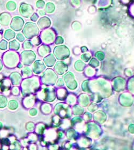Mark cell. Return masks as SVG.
<instances>
[{
  "label": "cell",
  "instance_id": "cell-5",
  "mask_svg": "<svg viewBox=\"0 0 134 150\" xmlns=\"http://www.w3.org/2000/svg\"><path fill=\"white\" fill-rule=\"evenodd\" d=\"M57 76L53 70L48 69L46 70L41 77V82L47 86L53 85L56 81Z\"/></svg>",
  "mask_w": 134,
  "mask_h": 150
},
{
  "label": "cell",
  "instance_id": "cell-9",
  "mask_svg": "<svg viewBox=\"0 0 134 150\" xmlns=\"http://www.w3.org/2000/svg\"><path fill=\"white\" fill-rule=\"evenodd\" d=\"M24 25V21L23 18L19 16H16L12 18L10 23L11 29L15 31H20Z\"/></svg>",
  "mask_w": 134,
  "mask_h": 150
},
{
  "label": "cell",
  "instance_id": "cell-6",
  "mask_svg": "<svg viewBox=\"0 0 134 150\" xmlns=\"http://www.w3.org/2000/svg\"><path fill=\"white\" fill-rule=\"evenodd\" d=\"M37 96L39 99L47 102H51L54 100V91L50 88H47L42 89L37 93Z\"/></svg>",
  "mask_w": 134,
  "mask_h": 150
},
{
  "label": "cell",
  "instance_id": "cell-2",
  "mask_svg": "<svg viewBox=\"0 0 134 150\" xmlns=\"http://www.w3.org/2000/svg\"><path fill=\"white\" fill-rule=\"evenodd\" d=\"M2 62L4 66L8 68H15L20 62V56L17 52L15 51H8L2 56Z\"/></svg>",
  "mask_w": 134,
  "mask_h": 150
},
{
  "label": "cell",
  "instance_id": "cell-38",
  "mask_svg": "<svg viewBox=\"0 0 134 150\" xmlns=\"http://www.w3.org/2000/svg\"><path fill=\"white\" fill-rule=\"evenodd\" d=\"M38 18H39V16H38V15L37 14L34 13L32 14V16L31 17V20L32 22H36V20H38Z\"/></svg>",
  "mask_w": 134,
  "mask_h": 150
},
{
  "label": "cell",
  "instance_id": "cell-1",
  "mask_svg": "<svg viewBox=\"0 0 134 150\" xmlns=\"http://www.w3.org/2000/svg\"><path fill=\"white\" fill-rule=\"evenodd\" d=\"M20 86L23 97L34 94L40 89V79L36 76L25 78L22 80Z\"/></svg>",
  "mask_w": 134,
  "mask_h": 150
},
{
  "label": "cell",
  "instance_id": "cell-40",
  "mask_svg": "<svg viewBox=\"0 0 134 150\" xmlns=\"http://www.w3.org/2000/svg\"><path fill=\"white\" fill-rule=\"evenodd\" d=\"M3 68V63L2 62V61L1 59H0V72L2 71Z\"/></svg>",
  "mask_w": 134,
  "mask_h": 150
},
{
  "label": "cell",
  "instance_id": "cell-26",
  "mask_svg": "<svg viewBox=\"0 0 134 150\" xmlns=\"http://www.w3.org/2000/svg\"><path fill=\"white\" fill-rule=\"evenodd\" d=\"M7 98L4 95H0V108H4L8 105Z\"/></svg>",
  "mask_w": 134,
  "mask_h": 150
},
{
  "label": "cell",
  "instance_id": "cell-3",
  "mask_svg": "<svg viewBox=\"0 0 134 150\" xmlns=\"http://www.w3.org/2000/svg\"><path fill=\"white\" fill-rule=\"evenodd\" d=\"M22 32L26 39L31 40L39 35L40 30L36 24L32 22H29L26 23Z\"/></svg>",
  "mask_w": 134,
  "mask_h": 150
},
{
  "label": "cell",
  "instance_id": "cell-45",
  "mask_svg": "<svg viewBox=\"0 0 134 150\" xmlns=\"http://www.w3.org/2000/svg\"><path fill=\"white\" fill-rule=\"evenodd\" d=\"M2 34L0 33V41L2 39Z\"/></svg>",
  "mask_w": 134,
  "mask_h": 150
},
{
  "label": "cell",
  "instance_id": "cell-27",
  "mask_svg": "<svg viewBox=\"0 0 134 150\" xmlns=\"http://www.w3.org/2000/svg\"><path fill=\"white\" fill-rule=\"evenodd\" d=\"M6 7L9 11H15V10L16 9V7H17V4L15 3V2L10 1H9L7 3Z\"/></svg>",
  "mask_w": 134,
  "mask_h": 150
},
{
  "label": "cell",
  "instance_id": "cell-13",
  "mask_svg": "<svg viewBox=\"0 0 134 150\" xmlns=\"http://www.w3.org/2000/svg\"><path fill=\"white\" fill-rule=\"evenodd\" d=\"M11 81L8 78H3L0 81V90L1 92L5 93L9 91L11 88Z\"/></svg>",
  "mask_w": 134,
  "mask_h": 150
},
{
  "label": "cell",
  "instance_id": "cell-12",
  "mask_svg": "<svg viewBox=\"0 0 134 150\" xmlns=\"http://www.w3.org/2000/svg\"><path fill=\"white\" fill-rule=\"evenodd\" d=\"M11 84L15 86H20L23 77L21 74L18 73L17 72H12L9 76V78Z\"/></svg>",
  "mask_w": 134,
  "mask_h": 150
},
{
  "label": "cell",
  "instance_id": "cell-20",
  "mask_svg": "<svg viewBox=\"0 0 134 150\" xmlns=\"http://www.w3.org/2000/svg\"><path fill=\"white\" fill-rule=\"evenodd\" d=\"M16 34L11 29H8L5 30L3 34V38L7 40H11L15 38Z\"/></svg>",
  "mask_w": 134,
  "mask_h": 150
},
{
  "label": "cell",
  "instance_id": "cell-35",
  "mask_svg": "<svg viewBox=\"0 0 134 150\" xmlns=\"http://www.w3.org/2000/svg\"><path fill=\"white\" fill-rule=\"evenodd\" d=\"M45 2L43 0H39L36 2V6L38 9H43L45 6Z\"/></svg>",
  "mask_w": 134,
  "mask_h": 150
},
{
  "label": "cell",
  "instance_id": "cell-10",
  "mask_svg": "<svg viewBox=\"0 0 134 150\" xmlns=\"http://www.w3.org/2000/svg\"><path fill=\"white\" fill-rule=\"evenodd\" d=\"M36 96L34 94L24 97L22 100L23 107L26 109H29L33 107L36 103Z\"/></svg>",
  "mask_w": 134,
  "mask_h": 150
},
{
  "label": "cell",
  "instance_id": "cell-28",
  "mask_svg": "<svg viewBox=\"0 0 134 150\" xmlns=\"http://www.w3.org/2000/svg\"><path fill=\"white\" fill-rule=\"evenodd\" d=\"M54 5L52 3H47L45 7V11L47 14H51L54 11Z\"/></svg>",
  "mask_w": 134,
  "mask_h": 150
},
{
  "label": "cell",
  "instance_id": "cell-11",
  "mask_svg": "<svg viewBox=\"0 0 134 150\" xmlns=\"http://www.w3.org/2000/svg\"><path fill=\"white\" fill-rule=\"evenodd\" d=\"M45 68L46 67L44 63L40 60L34 61L32 65L33 73L36 75L41 73L45 70Z\"/></svg>",
  "mask_w": 134,
  "mask_h": 150
},
{
  "label": "cell",
  "instance_id": "cell-37",
  "mask_svg": "<svg viewBox=\"0 0 134 150\" xmlns=\"http://www.w3.org/2000/svg\"><path fill=\"white\" fill-rule=\"evenodd\" d=\"M29 114L32 117L36 116L38 114V110L36 108H31L29 111Z\"/></svg>",
  "mask_w": 134,
  "mask_h": 150
},
{
  "label": "cell",
  "instance_id": "cell-39",
  "mask_svg": "<svg viewBox=\"0 0 134 150\" xmlns=\"http://www.w3.org/2000/svg\"><path fill=\"white\" fill-rule=\"evenodd\" d=\"M29 149L30 150H36L37 147L36 145L34 144H31L29 146Z\"/></svg>",
  "mask_w": 134,
  "mask_h": 150
},
{
  "label": "cell",
  "instance_id": "cell-31",
  "mask_svg": "<svg viewBox=\"0 0 134 150\" xmlns=\"http://www.w3.org/2000/svg\"><path fill=\"white\" fill-rule=\"evenodd\" d=\"M31 42L33 44V46H39L40 44L41 43V40L40 39L39 36H36V37L32 38L31 40Z\"/></svg>",
  "mask_w": 134,
  "mask_h": 150
},
{
  "label": "cell",
  "instance_id": "cell-8",
  "mask_svg": "<svg viewBox=\"0 0 134 150\" xmlns=\"http://www.w3.org/2000/svg\"><path fill=\"white\" fill-rule=\"evenodd\" d=\"M19 12L23 17L29 18L34 14V9L31 5L23 3L20 5Z\"/></svg>",
  "mask_w": 134,
  "mask_h": 150
},
{
  "label": "cell",
  "instance_id": "cell-4",
  "mask_svg": "<svg viewBox=\"0 0 134 150\" xmlns=\"http://www.w3.org/2000/svg\"><path fill=\"white\" fill-rule=\"evenodd\" d=\"M36 59V54L32 50H24L20 55V61L25 66L32 64Z\"/></svg>",
  "mask_w": 134,
  "mask_h": 150
},
{
  "label": "cell",
  "instance_id": "cell-17",
  "mask_svg": "<svg viewBox=\"0 0 134 150\" xmlns=\"http://www.w3.org/2000/svg\"><path fill=\"white\" fill-rule=\"evenodd\" d=\"M51 52V49L46 45H42L38 49V53L40 57H44Z\"/></svg>",
  "mask_w": 134,
  "mask_h": 150
},
{
  "label": "cell",
  "instance_id": "cell-42",
  "mask_svg": "<svg viewBox=\"0 0 134 150\" xmlns=\"http://www.w3.org/2000/svg\"><path fill=\"white\" fill-rule=\"evenodd\" d=\"M23 64H22V63L19 62V63L17 65V68H23Z\"/></svg>",
  "mask_w": 134,
  "mask_h": 150
},
{
  "label": "cell",
  "instance_id": "cell-16",
  "mask_svg": "<svg viewBox=\"0 0 134 150\" xmlns=\"http://www.w3.org/2000/svg\"><path fill=\"white\" fill-rule=\"evenodd\" d=\"M11 20V15L9 13L3 12L0 14V24L4 26H8Z\"/></svg>",
  "mask_w": 134,
  "mask_h": 150
},
{
  "label": "cell",
  "instance_id": "cell-43",
  "mask_svg": "<svg viewBox=\"0 0 134 150\" xmlns=\"http://www.w3.org/2000/svg\"><path fill=\"white\" fill-rule=\"evenodd\" d=\"M3 125L2 123L1 122H0V130L3 128Z\"/></svg>",
  "mask_w": 134,
  "mask_h": 150
},
{
  "label": "cell",
  "instance_id": "cell-18",
  "mask_svg": "<svg viewBox=\"0 0 134 150\" xmlns=\"http://www.w3.org/2000/svg\"><path fill=\"white\" fill-rule=\"evenodd\" d=\"M44 61L45 64L48 67H51L53 66L55 62V59L53 55L50 54L48 56L44 58Z\"/></svg>",
  "mask_w": 134,
  "mask_h": 150
},
{
  "label": "cell",
  "instance_id": "cell-34",
  "mask_svg": "<svg viewBox=\"0 0 134 150\" xmlns=\"http://www.w3.org/2000/svg\"><path fill=\"white\" fill-rule=\"evenodd\" d=\"M8 44L7 41L4 40H2L0 41V50H7L8 49Z\"/></svg>",
  "mask_w": 134,
  "mask_h": 150
},
{
  "label": "cell",
  "instance_id": "cell-41",
  "mask_svg": "<svg viewBox=\"0 0 134 150\" xmlns=\"http://www.w3.org/2000/svg\"><path fill=\"white\" fill-rule=\"evenodd\" d=\"M38 13H39V14H40V16H44L45 14H46L45 12L43 11V10H39V11H38Z\"/></svg>",
  "mask_w": 134,
  "mask_h": 150
},
{
  "label": "cell",
  "instance_id": "cell-15",
  "mask_svg": "<svg viewBox=\"0 0 134 150\" xmlns=\"http://www.w3.org/2000/svg\"><path fill=\"white\" fill-rule=\"evenodd\" d=\"M66 48L65 46H58L55 48L54 54L56 57L58 59H62L65 57V55L67 54V52L65 51Z\"/></svg>",
  "mask_w": 134,
  "mask_h": 150
},
{
  "label": "cell",
  "instance_id": "cell-21",
  "mask_svg": "<svg viewBox=\"0 0 134 150\" xmlns=\"http://www.w3.org/2000/svg\"><path fill=\"white\" fill-rule=\"evenodd\" d=\"M9 48L12 51H17L20 48V44L16 40H14L9 43Z\"/></svg>",
  "mask_w": 134,
  "mask_h": 150
},
{
  "label": "cell",
  "instance_id": "cell-32",
  "mask_svg": "<svg viewBox=\"0 0 134 150\" xmlns=\"http://www.w3.org/2000/svg\"><path fill=\"white\" fill-rule=\"evenodd\" d=\"M25 128L29 132H33L34 130L35 125L32 122H29L26 124Z\"/></svg>",
  "mask_w": 134,
  "mask_h": 150
},
{
  "label": "cell",
  "instance_id": "cell-22",
  "mask_svg": "<svg viewBox=\"0 0 134 150\" xmlns=\"http://www.w3.org/2000/svg\"><path fill=\"white\" fill-rule=\"evenodd\" d=\"M8 107L11 111H15L19 107V104L17 100H11L8 103Z\"/></svg>",
  "mask_w": 134,
  "mask_h": 150
},
{
  "label": "cell",
  "instance_id": "cell-44",
  "mask_svg": "<svg viewBox=\"0 0 134 150\" xmlns=\"http://www.w3.org/2000/svg\"><path fill=\"white\" fill-rule=\"evenodd\" d=\"M2 145L1 142V140H0V149H2Z\"/></svg>",
  "mask_w": 134,
  "mask_h": 150
},
{
  "label": "cell",
  "instance_id": "cell-46",
  "mask_svg": "<svg viewBox=\"0 0 134 150\" xmlns=\"http://www.w3.org/2000/svg\"><path fill=\"white\" fill-rule=\"evenodd\" d=\"M0 28H1V26H0Z\"/></svg>",
  "mask_w": 134,
  "mask_h": 150
},
{
  "label": "cell",
  "instance_id": "cell-7",
  "mask_svg": "<svg viewBox=\"0 0 134 150\" xmlns=\"http://www.w3.org/2000/svg\"><path fill=\"white\" fill-rule=\"evenodd\" d=\"M55 33L52 29H45L40 34V38L41 41L45 44L52 43L55 39Z\"/></svg>",
  "mask_w": 134,
  "mask_h": 150
},
{
  "label": "cell",
  "instance_id": "cell-24",
  "mask_svg": "<svg viewBox=\"0 0 134 150\" xmlns=\"http://www.w3.org/2000/svg\"><path fill=\"white\" fill-rule=\"evenodd\" d=\"M40 110L44 114H49L51 112V106L49 104L44 103L41 106Z\"/></svg>",
  "mask_w": 134,
  "mask_h": 150
},
{
  "label": "cell",
  "instance_id": "cell-29",
  "mask_svg": "<svg viewBox=\"0 0 134 150\" xmlns=\"http://www.w3.org/2000/svg\"><path fill=\"white\" fill-rule=\"evenodd\" d=\"M33 44L31 41L26 40L23 44V48L25 50H30L33 48Z\"/></svg>",
  "mask_w": 134,
  "mask_h": 150
},
{
  "label": "cell",
  "instance_id": "cell-25",
  "mask_svg": "<svg viewBox=\"0 0 134 150\" xmlns=\"http://www.w3.org/2000/svg\"><path fill=\"white\" fill-rule=\"evenodd\" d=\"M9 148L11 150H21L22 149V144L18 140H15L10 144Z\"/></svg>",
  "mask_w": 134,
  "mask_h": 150
},
{
  "label": "cell",
  "instance_id": "cell-14",
  "mask_svg": "<svg viewBox=\"0 0 134 150\" xmlns=\"http://www.w3.org/2000/svg\"><path fill=\"white\" fill-rule=\"evenodd\" d=\"M37 24L38 27L41 29H47L51 26V20L47 17H43L39 19Z\"/></svg>",
  "mask_w": 134,
  "mask_h": 150
},
{
  "label": "cell",
  "instance_id": "cell-33",
  "mask_svg": "<svg viewBox=\"0 0 134 150\" xmlns=\"http://www.w3.org/2000/svg\"><path fill=\"white\" fill-rule=\"evenodd\" d=\"M11 92L14 96H18L20 93L21 89L18 86H15L11 88Z\"/></svg>",
  "mask_w": 134,
  "mask_h": 150
},
{
  "label": "cell",
  "instance_id": "cell-36",
  "mask_svg": "<svg viewBox=\"0 0 134 150\" xmlns=\"http://www.w3.org/2000/svg\"><path fill=\"white\" fill-rule=\"evenodd\" d=\"M16 39L19 42H24L25 41V36H24L23 34H21V33H18L16 35Z\"/></svg>",
  "mask_w": 134,
  "mask_h": 150
},
{
  "label": "cell",
  "instance_id": "cell-30",
  "mask_svg": "<svg viewBox=\"0 0 134 150\" xmlns=\"http://www.w3.org/2000/svg\"><path fill=\"white\" fill-rule=\"evenodd\" d=\"M27 137H28L27 138L29 140L30 143H34L36 142L38 139V136L36 135V134H34V133H30Z\"/></svg>",
  "mask_w": 134,
  "mask_h": 150
},
{
  "label": "cell",
  "instance_id": "cell-19",
  "mask_svg": "<svg viewBox=\"0 0 134 150\" xmlns=\"http://www.w3.org/2000/svg\"><path fill=\"white\" fill-rule=\"evenodd\" d=\"M22 77L25 78H27L31 77L33 75V72L32 69L30 68L29 67L26 66L23 68L22 70Z\"/></svg>",
  "mask_w": 134,
  "mask_h": 150
},
{
  "label": "cell",
  "instance_id": "cell-23",
  "mask_svg": "<svg viewBox=\"0 0 134 150\" xmlns=\"http://www.w3.org/2000/svg\"><path fill=\"white\" fill-rule=\"evenodd\" d=\"M45 127L43 124L42 123H38L36 125H35V132L38 135H43L44 134V130H45Z\"/></svg>",
  "mask_w": 134,
  "mask_h": 150
}]
</instances>
